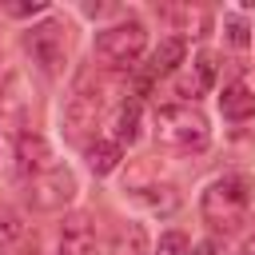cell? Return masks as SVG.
Masks as SVG:
<instances>
[{"instance_id": "cell-3", "label": "cell", "mask_w": 255, "mask_h": 255, "mask_svg": "<svg viewBox=\"0 0 255 255\" xmlns=\"http://www.w3.org/2000/svg\"><path fill=\"white\" fill-rule=\"evenodd\" d=\"M143 52H147V28L139 20H120L96 36V60L116 72H131L143 60Z\"/></svg>"}, {"instance_id": "cell-1", "label": "cell", "mask_w": 255, "mask_h": 255, "mask_svg": "<svg viewBox=\"0 0 255 255\" xmlns=\"http://www.w3.org/2000/svg\"><path fill=\"white\" fill-rule=\"evenodd\" d=\"M251 203H255V183L243 171H231V175H219L215 183H207V191L199 199V215L207 227L227 235V231H239L247 223Z\"/></svg>"}, {"instance_id": "cell-7", "label": "cell", "mask_w": 255, "mask_h": 255, "mask_svg": "<svg viewBox=\"0 0 255 255\" xmlns=\"http://www.w3.org/2000/svg\"><path fill=\"white\" fill-rule=\"evenodd\" d=\"M48 167H56L48 139L36 135V131H20V135H16V171H20L24 179H36V175H44Z\"/></svg>"}, {"instance_id": "cell-12", "label": "cell", "mask_w": 255, "mask_h": 255, "mask_svg": "<svg viewBox=\"0 0 255 255\" xmlns=\"http://www.w3.org/2000/svg\"><path fill=\"white\" fill-rule=\"evenodd\" d=\"M183 56H187V44H183V36H167V40H159V48L151 52V64H147V80L171 76V72L183 64Z\"/></svg>"}, {"instance_id": "cell-20", "label": "cell", "mask_w": 255, "mask_h": 255, "mask_svg": "<svg viewBox=\"0 0 255 255\" xmlns=\"http://www.w3.org/2000/svg\"><path fill=\"white\" fill-rule=\"evenodd\" d=\"M155 255H187V235L183 231H163L155 243Z\"/></svg>"}, {"instance_id": "cell-16", "label": "cell", "mask_w": 255, "mask_h": 255, "mask_svg": "<svg viewBox=\"0 0 255 255\" xmlns=\"http://www.w3.org/2000/svg\"><path fill=\"white\" fill-rule=\"evenodd\" d=\"M163 16L175 20V28L187 32V36H203V32H207V12H203V8H167Z\"/></svg>"}, {"instance_id": "cell-6", "label": "cell", "mask_w": 255, "mask_h": 255, "mask_svg": "<svg viewBox=\"0 0 255 255\" xmlns=\"http://www.w3.org/2000/svg\"><path fill=\"white\" fill-rule=\"evenodd\" d=\"M72 199H76V175H72V167L56 163L44 175L28 179V203L36 211H64Z\"/></svg>"}, {"instance_id": "cell-22", "label": "cell", "mask_w": 255, "mask_h": 255, "mask_svg": "<svg viewBox=\"0 0 255 255\" xmlns=\"http://www.w3.org/2000/svg\"><path fill=\"white\" fill-rule=\"evenodd\" d=\"M8 12H12V16H28V12L36 16V12H44V4H40V0H36V4H12Z\"/></svg>"}, {"instance_id": "cell-18", "label": "cell", "mask_w": 255, "mask_h": 255, "mask_svg": "<svg viewBox=\"0 0 255 255\" xmlns=\"http://www.w3.org/2000/svg\"><path fill=\"white\" fill-rule=\"evenodd\" d=\"M223 32H227V44H231V48H247V44H251V28H247L243 16H227V20H223Z\"/></svg>"}, {"instance_id": "cell-13", "label": "cell", "mask_w": 255, "mask_h": 255, "mask_svg": "<svg viewBox=\"0 0 255 255\" xmlns=\"http://www.w3.org/2000/svg\"><path fill=\"white\" fill-rule=\"evenodd\" d=\"M135 199H139L147 211H155V215H171V211L179 207V191H175L171 183H147V187L135 191Z\"/></svg>"}, {"instance_id": "cell-24", "label": "cell", "mask_w": 255, "mask_h": 255, "mask_svg": "<svg viewBox=\"0 0 255 255\" xmlns=\"http://www.w3.org/2000/svg\"><path fill=\"white\" fill-rule=\"evenodd\" d=\"M0 56H4V40H0Z\"/></svg>"}, {"instance_id": "cell-9", "label": "cell", "mask_w": 255, "mask_h": 255, "mask_svg": "<svg viewBox=\"0 0 255 255\" xmlns=\"http://www.w3.org/2000/svg\"><path fill=\"white\" fill-rule=\"evenodd\" d=\"M219 112H223V120H231V124L255 120V92H251L243 80L223 84V92H219Z\"/></svg>"}, {"instance_id": "cell-15", "label": "cell", "mask_w": 255, "mask_h": 255, "mask_svg": "<svg viewBox=\"0 0 255 255\" xmlns=\"http://www.w3.org/2000/svg\"><path fill=\"white\" fill-rule=\"evenodd\" d=\"M139 120H143L139 100H124V104H120V112H116V143H120V147L139 139Z\"/></svg>"}, {"instance_id": "cell-21", "label": "cell", "mask_w": 255, "mask_h": 255, "mask_svg": "<svg viewBox=\"0 0 255 255\" xmlns=\"http://www.w3.org/2000/svg\"><path fill=\"white\" fill-rule=\"evenodd\" d=\"M187 255H219V243H215V239H203V243L187 247Z\"/></svg>"}, {"instance_id": "cell-17", "label": "cell", "mask_w": 255, "mask_h": 255, "mask_svg": "<svg viewBox=\"0 0 255 255\" xmlns=\"http://www.w3.org/2000/svg\"><path fill=\"white\" fill-rule=\"evenodd\" d=\"M20 239H24V219H20L12 207L0 203V247H12V243H20Z\"/></svg>"}, {"instance_id": "cell-4", "label": "cell", "mask_w": 255, "mask_h": 255, "mask_svg": "<svg viewBox=\"0 0 255 255\" xmlns=\"http://www.w3.org/2000/svg\"><path fill=\"white\" fill-rule=\"evenodd\" d=\"M100 112H104V92H100L96 76H92V72H84V76L76 80V88L68 92V100H64V112H60L64 135H68V139H84V135L96 128Z\"/></svg>"}, {"instance_id": "cell-5", "label": "cell", "mask_w": 255, "mask_h": 255, "mask_svg": "<svg viewBox=\"0 0 255 255\" xmlns=\"http://www.w3.org/2000/svg\"><path fill=\"white\" fill-rule=\"evenodd\" d=\"M24 52L44 76H60L68 64V24L64 20H40L24 32Z\"/></svg>"}, {"instance_id": "cell-14", "label": "cell", "mask_w": 255, "mask_h": 255, "mask_svg": "<svg viewBox=\"0 0 255 255\" xmlns=\"http://www.w3.org/2000/svg\"><path fill=\"white\" fill-rule=\"evenodd\" d=\"M120 159H124V151H120L116 139H92L88 143V167L96 175H112L120 167Z\"/></svg>"}, {"instance_id": "cell-2", "label": "cell", "mask_w": 255, "mask_h": 255, "mask_svg": "<svg viewBox=\"0 0 255 255\" xmlns=\"http://www.w3.org/2000/svg\"><path fill=\"white\" fill-rule=\"evenodd\" d=\"M155 139H159V147H167L175 155H195L211 143V128L195 104L179 100V104H163L155 112Z\"/></svg>"}, {"instance_id": "cell-11", "label": "cell", "mask_w": 255, "mask_h": 255, "mask_svg": "<svg viewBox=\"0 0 255 255\" xmlns=\"http://www.w3.org/2000/svg\"><path fill=\"white\" fill-rule=\"evenodd\" d=\"M151 251V243H147V231H143V223H116L112 227V235H108V247H104V255H147Z\"/></svg>"}, {"instance_id": "cell-19", "label": "cell", "mask_w": 255, "mask_h": 255, "mask_svg": "<svg viewBox=\"0 0 255 255\" xmlns=\"http://www.w3.org/2000/svg\"><path fill=\"white\" fill-rule=\"evenodd\" d=\"M195 84H199V92H207L215 84V56L211 52H199L195 56Z\"/></svg>"}, {"instance_id": "cell-10", "label": "cell", "mask_w": 255, "mask_h": 255, "mask_svg": "<svg viewBox=\"0 0 255 255\" xmlns=\"http://www.w3.org/2000/svg\"><path fill=\"white\" fill-rule=\"evenodd\" d=\"M24 116H28V96H24V80L16 72L4 76L0 84V120L8 128H24Z\"/></svg>"}, {"instance_id": "cell-8", "label": "cell", "mask_w": 255, "mask_h": 255, "mask_svg": "<svg viewBox=\"0 0 255 255\" xmlns=\"http://www.w3.org/2000/svg\"><path fill=\"white\" fill-rule=\"evenodd\" d=\"M96 247V227L88 215H64L56 231V255H92Z\"/></svg>"}, {"instance_id": "cell-23", "label": "cell", "mask_w": 255, "mask_h": 255, "mask_svg": "<svg viewBox=\"0 0 255 255\" xmlns=\"http://www.w3.org/2000/svg\"><path fill=\"white\" fill-rule=\"evenodd\" d=\"M239 255H255V231L243 239V247H239Z\"/></svg>"}]
</instances>
